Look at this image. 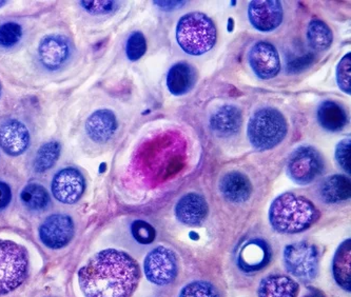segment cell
I'll return each mask as SVG.
<instances>
[{
	"label": "cell",
	"instance_id": "603a6c76",
	"mask_svg": "<svg viewBox=\"0 0 351 297\" xmlns=\"http://www.w3.org/2000/svg\"><path fill=\"white\" fill-rule=\"evenodd\" d=\"M317 122L329 132H339L346 127L348 116L342 105L332 101H325L319 105Z\"/></svg>",
	"mask_w": 351,
	"mask_h": 297
},
{
	"label": "cell",
	"instance_id": "cb8c5ba5",
	"mask_svg": "<svg viewBox=\"0 0 351 297\" xmlns=\"http://www.w3.org/2000/svg\"><path fill=\"white\" fill-rule=\"evenodd\" d=\"M350 179L342 174L327 177L319 187V197L326 204H338L350 198Z\"/></svg>",
	"mask_w": 351,
	"mask_h": 297
},
{
	"label": "cell",
	"instance_id": "4316f807",
	"mask_svg": "<svg viewBox=\"0 0 351 297\" xmlns=\"http://www.w3.org/2000/svg\"><path fill=\"white\" fill-rule=\"evenodd\" d=\"M21 199L29 210L41 211L48 207L50 195L46 188L38 183H29L21 191Z\"/></svg>",
	"mask_w": 351,
	"mask_h": 297
},
{
	"label": "cell",
	"instance_id": "ac0fdd59",
	"mask_svg": "<svg viewBox=\"0 0 351 297\" xmlns=\"http://www.w3.org/2000/svg\"><path fill=\"white\" fill-rule=\"evenodd\" d=\"M271 259L269 246L261 238H254L245 244L239 254L237 263L245 272H256L266 267Z\"/></svg>",
	"mask_w": 351,
	"mask_h": 297
},
{
	"label": "cell",
	"instance_id": "5b68a950",
	"mask_svg": "<svg viewBox=\"0 0 351 297\" xmlns=\"http://www.w3.org/2000/svg\"><path fill=\"white\" fill-rule=\"evenodd\" d=\"M29 274V254L23 246L0 240V295L9 294L25 283Z\"/></svg>",
	"mask_w": 351,
	"mask_h": 297
},
{
	"label": "cell",
	"instance_id": "8fae6325",
	"mask_svg": "<svg viewBox=\"0 0 351 297\" xmlns=\"http://www.w3.org/2000/svg\"><path fill=\"white\" fill-rule=\"evenodd\" d=\"M52 194L58 201L73 205L82 198L86 190L85 177L75 168H64L53 177Z\"/></svg>",
	"mask_w": 351,
	"mask_h": 297
},
{
	"label": "cell",
	"instance_id": "9a60e30c",
	"mask_svg": "<svg viewBox=\"0 0 351 297\" xmlns=\"http://www.w3.org/2000/svg\"><path fill=\"white\" fill-rule=\"evenodd\" d=\"M30 144V132L17 119H9L0 126V146L10 156H19Z\"/></svg>",
	"mask_w": 351,
	"mask_h": 297
},
{
	"label": "cell",
	"instance_id": "f35d334b",
	"mask_svg": "<svg viewBox=\"0 0 351 297\" xmlns=\"http://www.w3.org/2000/svg\"><path fill=\"white\" fill-rule=\"evenodd\" d=\"M304 297H326L325 296L324 293L322 292V291L317 290L315 288H311V291L308 292V294H306Z\"/></svg>",
	"mask_w": 351,
	"mask_h": 297
},
{
	"label": "cell",
	"instance_id": "e575fe53",
	"mask_svg": "<svg viewBox=\"0 0 351 297\" xmlns=\"http://www.w3.org/2000/svg\"><path fill=\"white\" fill-rule=\"evenodd\" d=\"M350 138L341 140L335 148V160L340 167L348 174H350Z\"/></svg>",
	"mask_w": 351,
	"mask_h": 297
},
{
	"label": "cell",
	"instance_id": "52a82bcc",
	"mask_svg": "<svg viewBox=\"0 0 351 297\" xmlns=\"http://www.w3.org/2000/svg\"><path fill=\"white\" fill-rule=\"evenodd\" d=\"M284 263L290 274L303 283H309L319 271V251L311 242H294L284 250Z\"/></svg>",
	"mask_w": 351,
	"mask_h": 297
},
{
	"label": "cell",
	"instance_id": "1f68e13d",
	"mask_svg": "<svg viewBox=\"0 0 351 297\" xmlns=\"http://www.w3.org/2000/svg\"><path fill=\"white\" fill-rule=\"evenodd\" d=\"M23 37L21 25L14 21H9L0 25V47L12 48L21 42Z\"/></svg>",
	"mask_w": 351,
	"mask_h": 297
},
{
	"label": "cell",
	"instance_id": "484cf974",
	"mask_svg": "<svg viewBox=\"0 0 351 297\" xmlns=\"http://www.w3.org/2000/svg\"><path fill=\"white\" fill-rule=\"evenodd\" d=\"M306 37L308 44L317 52L327 50L333 42L332 31L324 21L319 19H313L309 23Z\"/></svg>",
	"mask_w": 351,
	"mask_h": 297
},
{
	"label": "cell",
	"instance_id": "44dd1931",
	"mask_svg": "<svg viewBox=\"0 0 351 297\" xmlns=\"http://www.w3.org/2000/svg\"><path fill=\"white\" fill-rule=\"evenodd\" d=\"M196 80L197 75L193 66L185 62H176L167 75V87L172 95L182 96L193 89Z\"/></svg>",
	"mask_w": 351,
	"mask_h": 297
},
{
	"label": "cell",
	"instance_id": "d4e9b609",
	"mask_svg": "<svg viewBox=\"0 0 351 297\" xmlns=\"http://www.w3.org/2000/svg\"><path fill=\"white\" fill-rule=\"evenodd\" d=\"M351 240H347L341 244L335 252L332 263L333 277L341 288L350 291L351 289Z\"/></svg>",
	"mask_w": 351,
	"mask_h": 297
},
{
	"label": "cell",
	"instance_id": "ffe728a7",
	"mask_svg": "<svg viewBox=\"0 0 351 297\" xmlns=\"http://www.w3.org/2000/svg\"><path fill=\"white\" fill-rule=\"evenodd\" d=\"M219 191L233 204H244L252 194V183L247 175L240 171H231L219 181Z\"/></svg>",
	"mask_w": 351,
	"mask_h": 297
},
{
	"label": "cell",
	"instance_id": "8d00e7d4",
	"mask_svg": "<svg viewBox=\"0 0 351 297\" xmlns=\"http://www.w3.org/2000/svg\"><path fill=\"white\" fill-rule=\"evenodd\" d=\"M12 201L11 188L8 183L0 181V211L7 208Z\"/></svg>",
	"mask_w": 351,
	"mask_h": 297
},
{
	"label": "cell",
	"instance_id": "7c38bea8",
	"mask_svg": "<svg viewBox=\"0 0 351 297\" xmlns=\"http://www.w3.org/2000/svg\"><path fill=\"white\" fill-rule=\"evenodd\" d=\"M248 62L252 71L261 79H272L280 73V55L276 47L270 42H258L251 47Z\"/></svg>",
	"mask_w": 351,
	"mask_h": 297
},
{
	"label": "cell",
	"instance_id": "30bf717a",
	"mask_svg": "<svg viewBox=\"0 0 351 297\" xmlns=\"http://www.w3.org/2000/svg\"><path fill=\"white\" fill-rule=\"evenodd\" d=\"M75 233L74 222L69 215H50L39 228V237L46 247L62 249L71 242Z\"/></svg>",
	"mask_w": 351,
	"mask_h": 297
},
{
	"label": "cell",
	"instance_id": "d6986e66",
	"mask_svg": "<svg viewBox=\"0 0 351 297\" xmlns=\"http://www.w3.org/2000/svg\"><path fill=\"white\" fill-rule=\"evenodd\" d=\"M117 127V118L113 111L101 109L88 117L85 128L86 133L92 142L105 144L113 138Z\"/></svg>",
	"mask_w": 351,
	"mask_h": 297
},
{
	"label": "cell",
	"instance_id": "7402d4cb",
	"mask_svg": "<svg viewBox=\"0 0 351 297\" xmlns=\"http://www.w3.org/2000/svg\"><path fill=\"white\" fill-rule=\"evenodd\" d=\"M300 286L286 275H270L261 281L258 297H298Z\"/></svg>",
	"mask_w": 351,
	"mask_h": 297
},
{
	"label": "cell",
	"instance_id": "836d02e7",
	"mask_svg": "<svg viewBox=\"0 0 351 297\" xmlns=\"http://www.w3.org/2000/svg\"><path fill=\"white\" fill-rule=\"evenodd\" d=\"M351 54L347 53L346 55L341 60L337 66V83L339 88L345 94L351 93Z\"/></svg>",
	"mask_w": 351,
	"mask_h": 297
},
{
	"label": "cell",
	"instance_id": "83f0119b",
	"mask_svg": "<svg viewBox=\"0 0 351 297\" xmlns=\"http://www.w3.org/2000/svg\"><path fill=\"white\" fill-rule=\"evenodd\" d=\"M62 152V146L56 140L46 142L37 151L34 159V170L38 173L48 171L58 163Z\"/></svg>",
	"mask_w": 351,
	"mask_h": 297
},
{
	"label": "cell",
	"instance_id": "277c9868",
	"mask_svg": "<svg viewBox=\"0 0 351 297\" xmlns=\"http://www.w3.org/2000/svg\"><path fill=\"white\" fill-rule=\"evenodd\" d=\"M288 124L280 111L274 107H263L252 114L247 126L251 146L258 151H268L285 140Z\"/></svg>",
	"mask_w": 351,
	"mask_h": 297
},
{
	"label": "cell",
	"instance_id": "4fadbf2b",
	"mask_svg": "<svg viewBox=\"0 0 351 297\" xmlns=\"http://www.w3.org/2000/svg\"><path fill=\"white\" fill-rule=\"evenodd\" d=\"M284 11L278 0H256L248 7L251 25L260 32H271L283 23Z\"/></svg>",
	"mask_w": 351,
	"mask_h": 297
},
{
	"label": "cell",
	"instance_id": "e0dca14e",
	"mask_svg": "<svg viewBox=\"0 0 351 297\" xmlns=\"http://www.w3.org/2000/svg\"><path fill=\"white\" fill-rule=\"evenodd\" d=\"M209 213L205 197L197 193L184 195L176 206V216L178 222L186 226H199Z\"/></svg>",
	"mask_w": 351,
	"mask_h": 297
},
{
	"label": "cell",
	"instance_id": "f1b7e54d",
	"mask_svg": "<svg viewBox=\"0 0 351 297\" xmlns=\"http://www.w3.org/2000/svg\"><path fill=\"white\" fill-rule=\"evenodd\" d=\"M315 56L311 51H303L297 54H290L286 57V71L290 74L301 73L315 62Z\"/></svg>",
	"mask_w": 351,
	"mask_h": 297
},
{
	"label": "cell",
	"instance_id": "60d3db41",
	"mask_svg": "<svg viewBox=\"0 0 351 297\" xmlns=\"http://www.w3.org/2000/svg\"><path fill=\"white\" fill-rule=\"evenodd\" d=\"M0 94H1V83H0Z\"/></svg>",
	"mask_w": 351,
	"mask_h": 297
},
{
	"label": "cell",
	"instance_id": "d590c367",
	"mask_svg": "<svg viewBox=\"0 0 351 297\" xmlns=\"http://www.w3.org/2000/svg\"><path fill=\"white\" fill-rule=\"evenodd\" d=\"M82 9L93 15L109 14L117 8V1H80Z\"/></svg>",
	"mask_w": 351,
	"mask_h": 297
},
{
	"label": "cell",
	"instance_id": "8992f818",
	"mask_svg": "<svg viewBox=\"0 0 351 297\" xmlns=\"http://www.w3.org/2000/svg\"><path fill=\"white\" fill-rule=\"evenodd\" d=\"M185 155V144L176 134L160 135L147 144L145 163L158 168L160 172H169L182 163Z\"/></svg>",
	"mask_w": 351,
	"mask_h": 297
},
{
	"label": "cell",
	"instance_id": "f546056e",
	"mask_svg": "<svg viewBox=\"0 0 351 297\" xmlns=\"http://www.w3.org/2000/svg\"><path fill=\"white\" fill-rule=\"evenodd\" d=\"M178 297H219V293L213 283L195 281L184 287Z\"/></svg>",
	"mask_w": 351,
	"mask_h": 297
},
{
	"label": "cell",
	"instance_id": "4dcf8cb0",
	"mask_svg": "<svg viewBox=\"0 0 351 297\" xmlns=\"http://www.w3.org/2000/svg\"><path fill=\"white\" fill-rule=\"evenodd\" d=\"M147 40L142 32H133L125 44V54L130 62H137L145 55Z\"/></svg>",
	"mask_w": 351,
	"mask_h": 297
},
{
	"label": "cell",
	"instance_id": "ba28073f",
	"mask_svg": "<svg viewBox=\"0 0 351 297\" xmlns=\"http://www.w3.org/2000/svg\"><path fill=\"white\" fill-rule=\"evenodd\" d=\"M323 170L324 159L317 148L311 146H299L288 159V175L298 185H306L313 183Z\"/></svg>",
	"mask_w": 351,
	"mask_h": 297
},
{
	"label": "cell",
	"instance_id": "9c48e42d",
	"mask_svg": "<svg viewBox=\"0 0 351 297\" xmlns=\"http://www.w3.org/2000/svg\"><path fill=\"white\" fill-rule=\"evenodd\" d=\"M144 270L150 283L158 286L169 285L178 276V256L169 248L158 246L147 255Z\"/></svg>",
	"mask_w": 351,
	"mask_h": 297
},
{
	"label": "cell",
	"instance_id": "6da1fadb",
	"mask_svg": "<svg viewBox=\"0 0 351 297\" xmlns=\"http://www.w3.org/2000/svg\"><path fill=\"white\" fill-rule=\"evenodd\" d=\"M141 281L137 261L123 251L107 249L92 256L78 272L85 297H131Z\"/></svg>",
	"mask_w": 351,
	"mask_h": 297
},
{
	"label": "cell",
	"instance_id": "5bb4252c",
	"mask_svg": "<svg viewBox=\"0 0 351 297\" xmlns=\"http://www.w3.org/2000/svg\"><path fill=\"white\" fill-rule=\"evenodd\" d=\"M71 55L70 40L64 35H47L41 39L38 47V57L41 64L51 71L58 70L68 62Z\"/></svg>",
	"mask_w": 351,
	"mask_h": 297
},
{
	"label": "cell",
	"instance_id": "ab89813d",
	"mask_svg": "<svg viewBox=\"0 0 351 297\" xmlns=\"http://www.w3.org/2000/svg\"><path fill=\"white\" fill-rule=\"evenodd\" d=\"M5 3H7V1H0V8H3Z\"/></svg>",
	"mask_w": 351,
	"mask_h": 297
},
{
	"label": "cell",
	"instance_id": "d6a6232c",
	"mask_svg": "<svg viewBox=\"0 0 351 297\" xmlns=\"http://www.w3.org/2000/svg\"><path fill=\"white\" fill-rule=\"evenodd\" d=\"M131 233L136 242L142 245H149L156 240V229L145 220H135L131 224Z\"/></svg>",
	"mask_w": 351,
	"mask_h": 297
},
{
	"label": "cell",
	"instance_id": "7a4b0ae2",
	"mask_svg": "<svg viewBox=\"0 0 351 297\" xmlns=\"http://www.w3.org/2000/svg\"><path fill=\"white\" fill-rule=\"evenodd\" d=\"M319 218V209L313 201L291 192L276 197L269 209L270 224L282 234L301 233L313 226Z\"/></svg>",
	"mask_w": 351,
	"mask_h": 297
},
{
	"label": "cell",
	"instance_id": "74e56055",
	"mask_svg": "<svg viewBox=\"0 0 351 297\" xmlns=\"http://www.w3.org/2000/svg\"><path fill=\"white\" fill-rule=\"evenodd\" d=\"M153 3L165 11L180 9L186 5V1H153Z\"/></svg>",
	"mask_w": 351,
	"mask_h": 297
},
{
	"label": "cell",
	"instance_id": "2e32d148",
	"mask_svg": "<svg viewBox=\"0 0 351 297\" xmlns=\"http://www.w3.org/2000/svg\"><path fill=\"white\" fill-rule=\"evenodd\" d=\"M209 125L219 138H231L242 128V111L234 105H221L210 116Z\"/></svg>",
	"mask_w": 351,
	"mask_h": 297
},
{
	"label": "cell",
	"instance_id": "3957f363",
	"mask_svg": "<svg viewBox=\"0 0 351 297\" xmlns=\"http://www.w3.org/2000/svg\"><path fill=\"white\" fill-rule=\"evenodd\" d=\"M217 38L215 23L202 12L184 15L176 25V42L189 55H204L215 47Z\"/></svg>",
	"mask_w": 351,
	"mask_h": 297
}]
</instances>
